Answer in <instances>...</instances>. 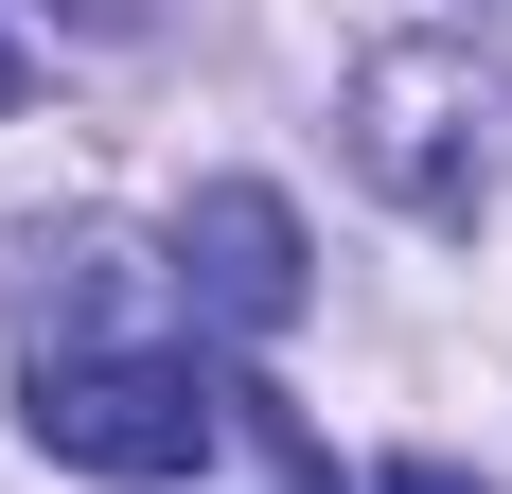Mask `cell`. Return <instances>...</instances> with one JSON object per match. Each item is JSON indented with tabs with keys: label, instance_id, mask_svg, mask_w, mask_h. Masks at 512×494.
<instances>
[{
	"label": "cell",
	"instance_id": "6da1fadb",
	"mask_svg": "<svg viewBox=\"0 0 512 494\" xmlns=\"http://www.w3.org/2000/svg\"><path fill=\"white\" fill-rule=\"evenodd\" d=\"M354 159H371V195L424 212V230H477V212L512 195V89L477 71L460 36H389L354 71Z\"/></svg>",
	"mask_w": 512,
	"mask_h": 494
},
{
	"label": "cell",
	"instance_id": "7a4b0ae2",
	"mask_svg": "<svg viewBox=\"0 0 512 494\" xmlns=\"http://www.w3.org/2000/svg\"><path fill=\"white\" fill-rule=\"evenodd\" d=\"M230 406H248V389H212L195 353H36V371H18V424H36V459H71V477H124V494L195 477Z\"/></svg>",
	"mask_w": 512,
	"mask_h": 494
},
{
	"label": "cell",
	"instance_id": "3957f363",
	"mask_svg": "<svg viewBox=\"0 0 512 494\" xmlns=\"http://www.w3.org/2000/svg\"><path fill=\"white\" fill-rule=\"evenodd\" d=\"M177 265H195V300L230 336H283V318H301V212L265 195V177H212V195L177 212Z\"/></svg>",
	"mask_w": 512,
	"mask_h": 494
},
{
	"label": "cell",
	"instance_id": "277c9868",
	"mask_svg": "<svg viewBox=\"0 0 512 494\" xmlns=\"http://www.w3.org/2000/svg\"><path fill=\"white\" fill-rule=\"evenodd\" d=\"M371 494H477V477H460V459H389Z\"/></svg>",
	"mask_w": 512,
	"mask_h": 494
},
{
	"label": "cell",
	"instance_id": "5b68a950",
	"mask_svg": "<svg viewBox=\"0 0 512 494\" xmlns=\"http://www.w3.org/2000/svg\"><path fill=\"white\" fill-rule=\"evenodd\" d=\"M0 106H18V36H0Z\"/></svg>",
	"mask_w": 512,
	"mask_h": 494
}]
</instances>
